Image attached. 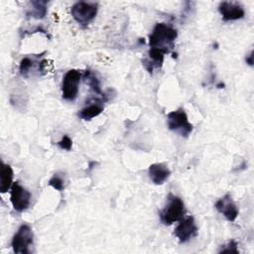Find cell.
<instances>
[{"label":"cell","instance_id":"ffe728a7","mask_svg":"<svg viewBox=\"0 0 254 254\" xmlns=\"http://www.w3.org/2000/svg\"><path fill=\"white\" fill-rule=\"evenodd\" d=\"M245 61L246 63L249 64V65H253V52H251L246 58H245Z\"/></svg>","mask_w":254,"mask_h":254},{"label":"cell","instance_id":"277c9868","mask_svg":"<svg viewBox=\"0 0 254 254\" xmlns=\"http://www.w3.org/2000/svg\"><path fill=\"white\" fill-rule=\"evenodd\" d=\"M167 124L171 131L184 137H188L192 131V125L189 122L188 115L183 108L170 112L167 115Z\"/></svg>","mask_w":254,"mask_h":254},{"label":"cell","instance_id":"30bf717a","mask_svg":"<svg viewBox=\"0 0 254 254\" xmlns=\"http://www.w3.org/2000/svg\"><path fill=\"white\" fill-rule=\"evenodd\" d=\"M214 207L218 212H220L228 221H234L238 216V208L231 198L229 193L220 197L214 204Z\"/></svg>","mask_w":254,"mask_h":254},{"label":"cell","instance_id":"8992f818","mask_svg":"<svg viewBox=\"0 0 254 254\" xmlns=\"http://www.w3.org/2000/svg\"><path fill=\"white\" fill-rule=\"evenodd\" d=\"M81 78V72L77 69H69L63 78L62 95L67 101H73L77 97L78 85Z\"/></svg>","mask_w":254,"mask_h":254},{"label":"cell","instance_id":"9c48e42d","mask_svg":"<svg viewBox=\"0 0 254 254\" xmlns=\"http://www.w3.org/2000/svg\"><path fill=\"white\" fill-rule=\"evenodd\" d=\"M218 11L224 21H236L242 19L245 15L243 7L237 2H220L218 5Z\"/></svg>","mask_w":254,"mask_h":254},{"label":"cell","instance_id":"3957f363","mask_svg":"<svg viewBox=\"0 0 254 254\" xmlns=\"http://www.w3.org/2000/svg\"><path fill=\"white\" fill-rule=\"evenodd\" d=\"M98 11V4L79 1L71 6L70 13L74 21H76L82 27L87 26L96 16Z\"/></svg>","mask_w":254,"mask_h":254},{"label":"cell","instance_id":"5b68a950","mask_svg":"<svg viewBox=\"0 0 254 254\" xmlns=\"http://www.w3.org/2000/svg\"><path fill=\"white\" fill-rule=\"evenodd\" d=\"M33 231L28 224H22L12 238V249L16 254H28L33 244Z\"/></svg>","mask_w":254,"mask_h":254},{"label":"cell","instance_id":"2e32d148","mask_svg":"<svg viewBox=\"0 0 254 254\" xmlns=\"http://www.w3.org/2000/svg\"><path fill=\"white\" fill-rule=\"evenodd\" d=\"M49 186L52 187L53 189H55L56 190L62 191L64 189V179L63 177V175L57 173L55 174L49 181Z\"/></svg>","mask_w":254,"mask_h":254},{"label":"cell","instance_id":"8fae6325","mask_svg":"<svg viewBox=\"0 0 254 254\" xmlns=\"http://www.w3.org/2000/svg\"><path fill=\"white\" fill-rule=\"evenodd\" d=\"M148 175L153 184L162 185L169 179L171 171L166 165L162 163H155L149 167Z\"/></svg>","mask_w":254,"mask_h":254},{"label":"cell","instance_id":"e0dca14e","mask_svg":"<svg viewBox=\"0 0 254 254\" xmlns=\"http://www.w3.org/2000/svg\"><path fill=\"white\" fill-rule=\"evenodd\" d=\"M34 64V62L31 58L29 57H26L24 59H22V61L20 62V65H19V71H20V74L24 77H27L28 76V72L30 70V68L33 66Z\"/></svg>","mask_w":254,"mask_h":254},{"label":"cell","instance_id":"7a4b0ae2","mask_svg":"<svg viewBox=\"0 0 254 254\" xmlns=\"http://www.w3.org/2000/svg\"><path fill=\"white\" fill-rule=\"evenodd\" d=\"M185 203L183 199L177 195L169 194V202L164 209L159 213L161 222L165 225H171L174 222L180 221L185 215Z\"/></svg>","mask_w":254,"mask_h":254},{"label":"cell","instance_id":"9a60e30c","mask_svg":"<svg viewBox=\"0 0 254 254\" xmlns=\"http://www.w3.org/2000/svg\"><path fill=\"white\" fill-rule=\"evenodd\" d=\"M83 78L85 79V82L89 85V87L97 94H101V87H100V81L97 78V76L91 71L86 70L83 74Z\"/></svg>","mask_w":254,"mask_h":254},{"label":"cell","instance_id":"44dd1931","mask_svg":"<svg viewBox=\"0 0 254 254\" xmlns=\"http://www.w3.org/2000/svg\"><path fill=\"white\" fill-rule=\"evenodd\" d=\"M224 86V83H222V82H220V83H218L217 85H216V87H218V88H222Z\"/></svg>","mask_w":254,"mask_h":254},{"label":"cell","instance_id":"7c38bea8","mask_svg":"<svg viewBox=\"0 0 254 254\" xmlns=\"http://www.w3.org/2000/svg\"><path fill=\"white\" fill-rule=\"evenodd\" d=\"M13 185V170L10 165L2 163L0 170V191L5 193Z\"/></svg>","mask_w":254,"mask_h":254},{"label":"cell","instance_id":"6da1fadb","mask_svg":"<svg viewBox=\"0 0 254 254\" xmlns=\"http://www.w3.org/2000/svg\"><path fill=\"white\" fill-rule=\"evenodd\" d=\"M177 37L178 32L175 28L166 23H158L149 36L150 48L159 49L168 54L174 48Z\"/></svg>","mask_w":254,"mask_h":254},{"label":"cell","instance_id":"4fadbf2b","mask_svg":"<svg viewBox=\"0 0 254 254\" xmlns=\"http://www.w3.org/2000/svg\"><path fill=\"white\" fill-rule=\"evenodd\" d=\"M32 7L27 11V17L35 19H43L47 14V1H32Z\"/></svg>","mask_w":254,"mask_h":254},{"label":"cell","instance_id":"d6986e66","mask_svg":"<svg viewBox=\"0 0 254 254\" xmlns=\"http://www.w3.org/2000/svg\"><path fill=\"white\" fill-rule=\"evenodd\" d=\"M58 146L62 149V150H66L69 151L72 147V141L71 139L67 136V135H64L62 140L58 142Z\"/></svg>","mask_w":254,"mask_h":254},{"label":"cell","instance_id":"ac0fdd59","mask_svg":"<svg viewBox=\"0 0 254 254\" xmlns=\"http://www.w3.org/2000/svg\"><path fill=\"white\" fill-rule=\"evenodd\" d=\"M238 244L235 240H230L227 242V244L222 245L221 249L219 250V253H235L238 254L239 250H238Z\"/></svg>","mask_w":254,"mask_h":254},{"label":"cell","instance_id":"ba28073f","mask_svg":"<svg viewBox=\"0 0 254 254\" xmlns=\"http://www.w3.org/2000/svg\"><path fill=\"white\" fill-rule=\"evenodd\" d=\"M197 234V226L192 216L182 218L175 229V235L181 243L188 242Z\"/></svg>","mask_w":254,"mask_h":254},{"label":"cell","instance_id":"52a82bcc","mask_svg":"<svg viewBox=\"0 0 254 254\" xmlns=\"http://www.w3.org/2000/svg\"><path fill=\"white\" fill-rule=\"evenodd\" d=\"M10 193L11 203L16 211L22 212L29 207L31 201V193L18 182L13 183Z\"/></svg>","mask_w":254,"mask_h":254},{"label":"cell","instance_id":"5bb4252c","mask_svg":"<svg viewBox=\"0 0 254 254\" xmlns=\"http://www.w3.org/2000/svg\"><path fill=\"white\" fill-rule=\"evenodd\" d=\"M103 111V106L100 103H93L85 106L78 112V117L83 120H91L92 118L98 116Z\"/></svg>","mask_w":254,"mask_h":254}]
</instances>
